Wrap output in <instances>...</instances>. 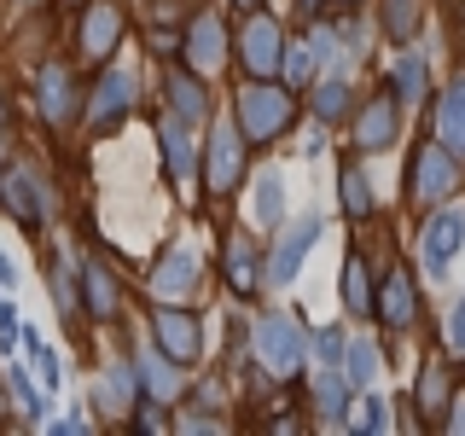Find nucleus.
<instances>
[{"mask_svg": "<svg viewBox=\"0 0 465 436\" xmlns=\"http://www.w3.org/2000/svg\"><path fill=\"white\" fill-rule=\"evenodd\" d=\"M18 273H12V262H6V251H0V285H12Z\"/></svg>", "mask_w": 465, "mask_h": 436, "instance_id": "nucleus-40", "label": "nucleus"}, {"mask_svg": "<svg viewBox=\"0 0 465 436\" xmlns=\"http://www.w3.org/2000/svg\"><path fill=\"white\" fill-rule=\"evenodd\" d=\"M116 35H123V12H116V6H87V18H82V53L105 58L116 47Z\"/></svg>", "mask_w": 465, "mask_h": 436, "instance_id": "nucleus-16", "label": "nucleus"}, {"mask_svg": "<svg viewBox=\"0 0 465 436\" xmlns=\"http://www.w3.org/2000/svg\"><path fill=\"white\" fill-rule=\"evenodd\" d=\"M280 70H285V82H291V87H302V82H309V70H314V47H285Z\"/></svg>", "mask_w": 465, "mask_h": 436, "instance_id": "nucleus-32", "label": "nucleus"}, {"mask_svg": "<svg viewBox=\"0 0 465 436\" xmlns=\"http://www.w3.org/2000/svg\"><path fill=\"white\" fill-rule=\"evenodd\" d=\"M163 152H169L174 181H186V174H193V134H186L181 123H169V128H163Z\"/></svg>", "mask_w": 465, "mask_h": 436, "instance_id": "nucleus-22", "label": "nucleus"}, {"mask_svg": "<svg viewBox=\"0 0 465 436\" xmlns=\"http://www.w3.org/2000/svg\"><path fill=\"white\" fill-rule=\"evenodd\" d=\"M256 355H262V367H268L273 378H297L302 367H309V338H302L297 320L262 314L256 320Z\"/></svg>", "mask_w": 465, "mask_h": 436, "instance_id": "nucleus-1", "label": "nucleus"}, {"mask_svg": "<svg viewBox=\"0 0 465 436\" xmlns=\"http://www.w3.org/2000/svg\"><path fill=\"white\" fill-rule=\"evenodd\" d=\"M82 280H87V309L105 320V314L116 309V285H111V273L99 268V262H87V268H82Z\"/></svg>", "mask_w": 465, "mask_h": 436, "instance_id": "nucleus-21", "label": "nucleus"}, {"mask_svg": "<svg viewBox=\"0 0 465 436\" xmlns=\"http://www.w3.org/2000/svg\"><path fill=\"white\" fill-rule=\"evenodd\" d=\"M436 134L454 157H465V82H454L442 94V111H436Z\"/></svg>", "mask_w": 465, "mask_h": 436, "instance_id": "nucleus-17", "label": "nucleus"}, {"mask_svg": "<svg viewBox=\"0 0 465 436\" xmlns=\"http://www.w3.org/2000/svg\"><path fill=\"white\" fill-rule=\"evenodd\" d=\"M0 198H6V210L18 215L24 227H41V181L29 169H12V174H0Z\"/></svg>", "mask_w": 465, "mask_h": 436, "instance_id": "nucleus-11", "label": "nucleus"}, {"mask_svg": "<svg viewBox=\"0 0 465 436\" xmlns=\"http://www.w3.org/2000/svg\"><path fill=\"white\" fill-rule=\"evenodd\" d=\"M314 111L326 116V123H331V116H343V111H349V87H343V82H320V94H314Z\"/></svg>", "mask_w": 465, "mask_h": 436, "instance_id": "nucleus-31", "label": "nucleus"}, {"mask_svg": "<svg viewBox=\"0 0 465 436\" xmlns=\"http://www.w3.org/2000/svg\"><path fill=\"white\" fill-rule=\"evenodd\" d=\"M239 6H262V0H239Z\"/></svg>", "mask_w": 465, "mask_h": 436, "instance_id": "nucleus-41", "label": "nucleus"}, {"mask_svg": "<svg viewBox=\"0 0 465 436\" xmlns=\"http://www.w3.org/2000/svg\"><path fill=\"white\" fill-rule=\"evenodd\" d=\"M338 181H343V210H349V215H367V210H372V186H367V174H361V169H343Z\"/></svg>", "mask_w": 465, "mask_h": 436, "instance_id": "nucleus-27", "label": "nucleus"}, {"mask_svg": "<svg viewBox=\"0 0 465 436\" xmlns=\"http://www.w3.org/2000/svg\"><path fill=\"white\" fill-rule=\"evenodd\" d=\"M285 123H291V87H273V82H262V76L251 87H239V128H244V140H251V145L285 134Z\"/></svg>", "mask_w": 465, "mask_h": 436, "instance_id": "nucleus-2", "label": "nucleus"}, {"mask_svg": "<svg viewBox=\"0 0 465 436\" xmlns=\"http://www.w3.org/2000/svg\"><path fill=\"white\" fill-rule=\"evenodd\" d=\"M0 145H6V140H0Z\"/></svg>", "mask_w": 465, "mask_h": 436, "instance_id": "nucleus-42", "label": "nucleus"}, {"mask_svg": "<svg viewBox=\"0 0 465 436\" xmlns=\"http://www.w3.org/2000/svg\"><path fill=\"white\" fill-rule=\"evenodd\" d=\"M169 99H174V116H181V123H203V111H210L198 76H169Z\"/></svg>", "mask_w": 465, "mask_h": 436, "instance_id": "nucleus-19", "label": "nucleus"}, {"mask_svg": "<svg viewBox=\"0 0 465 436\" xmlns=\"http://www.w3.org/2000/svg\"><path fill=\"white\" fill-rule=\"evenodd\" d=\"M448 193H454V152L448 145H419L413 152V198L436 203Z\"/></svg>", "mask_w": 465, "mask_h": 436, "instance_id": "nucleus-5", "label": "nucleus"}, {"mask_svg": "<svg viewBox=\"0 0 465 436\" xmlns=\"http://www.w3.org/2000/svg\"><path fill=\"white\" fill-rule=\"evenodd\" d=\"M12 343H18V309L0 302V349H12Z\"/></svg>", "mask_w": 465, "mask_h": 436, "instance_id": "nucleus-38", "label": "nucleus"}, {"mask_svg": "<svg viewBox=\"0 0 465 436\" xmlns=\"http://www.w3.org/2000/svg\"><path fill=\"white\" fill-rule=\"evenodd\" d=\"M244 128L239 123H222L210 128V152H203V181H210V193H232V186L244 181Z\"/></svg>", "mask_w": 465, "mask_h": 436, "instance_id": "nucleus-3", "label": "nucleus"}, {"mask_svg": "<svg viewBox=\"0 0 465 436\" xmlns=\"http://www.w3.org/2000/svg\"><path fill=\"white\" fill-rule=\"evenodd\" d=\"M314 396H320V413L338 419L343 407H349V378H338V367H326V372L314 378Z\"/></svg>", "mask_w": 465, "mask_h": 436, "instance_id": "nucleus-23", "label": "nucleus"}, {"mask_svg": "<svg viewBox=\"0 0 465 436\" xmlns=\"http://www.w3.org/2000/svg\"><path fill=\"white\" fill-rule=\"evenodd\" d=\"M227 280L239 285V291H251V285H256V256H251V244H232V256H227Z\"/></svg>", "mask_w": 465, "mask_h": 436, "instance_id": "nucleus-29", "label": "nucleus"}, {"mask_svg": "<svg viewBox=\"0 0 465 436\" xmlns=\"http://www.w3.org/2000/svg\"><path fill=\"white\" fill-rule=\"evenodd\" d=\"M152 291L157 297H169V302H181V297H193L198 291V256L186 251V244H174V251L157 262V273H152Z\"/></svg>", "mask_w": 465, "mask_h": 436, "instance_id": "nucleus-8", "label": "nucleus"}, {"mask_svg": "<svg viewBox=\"0 0 465 436\" xmlns=\"http://www.w3.org/2000/svg\"><path fill=\"white\" fill-rule=\"evenodd\" d=\"M448 343H454L460 355H465V302H460L454 314H448Z\"/></svg>", "mask_w": 465, "mask_h": 436, "instance_id": "nucleus-39", "label": "nucleus"}, {"mask_svg": "<svg viewBox=\"0 0 465 436\" xmlns=\"http://www.w3.org/2000/svg\"><path fill=\"white\" fill-rule=\"evenodd\" d=\"M53 302H64V309H76V291H70V268H64V262L53 268Z\"/></svg>", "mask_w": 465, "mask_h": 436, "instance_id": "nucleus-36", "label": "nucleus"}, {"mask_svg": "<svg viewBox=\"0 0 465 436\" xmlns=\"http://www.w3.org/2000/svg\"><path fill=\"white\" fill-rule=\"evenodd\" d=\"M239 53H244V70H251V76H268V70L285 58V47H280V24H273L268 12L251 6V18H244V29H239Z\"/></svg>", "mask_w": 465, "mask_h": 436, "instance_id": "nucleus-4", "label": "nucleus"}, {"mask_svg": "<svg viewBox=\"0 0 465 436\" xmlns=\"http://www.w3.org/2000/svg\"><path fill=\"white\" fill-rule=\"evenodd\" d=\"M343 302L355 314H367L372 309V291H367V262L361 256H349V268H343Z\"/></svg>", "mask_w": 465, "mask_h": 436, "instance_id": "nucleus-24", "label": "nucleus"}, {"mask_svg": "<svg viewBox=\"0 0 465 436\" xmlns=\"http://www.w3.org/2000/svg\"><path fill=\"white\" fill-rule=\"evenodd\" d=\"M460 244H465V215L460 210L430 215V227H425V268H430V280L460 256Z\"/></svg>", "mask_w": 465, "mask_h": 436, "instance_id": "nucleus-7", "label": "nucleus"}, {"mask_svg": "<svg viewBox=\"0 0 465 436\" xmlns=\"http://www.w3.org/2000/svg\"><path fill=\"white\" fill-rule=\"evenodd\" d=\"M6 378H12V390H18V401H24V413H41V396H35V384H29V378H24V367H12Z\"/></svg>", "mask_w": 465, "mask_h": 436, "instance_id": "nucleus-34", "label": "nucleus"}, {"mask_svg": "<svg viewBox=\"0 0 465 436\" xmlns=\"http://www.w3.org/2000/svg\"><path fill=\"white\" fill-rule=\"evenodd\" d=\"M343 361H349V367H343L349 384H361V390H367L372 378H378V349H372V338H355V343L343 349Z\"/></svg>", "mask_w": 465, "mask_h": 436, "instance_id": "nucleus-20", "label": "nucleus"}, {"mask_svg": "<svg viewBox=\"0 0 465 436\" xmlns=\"http://www.w3.org/2000/svg\"><path fill=\"white\" fill-rule=\"evenodd\" d=\"M285 215V186H280V174H262L256 181V222H280Z\"/></svg>", "mask_w": 465, "mask_h": 436, "instance_id": "nucleus-25", "label": "nucleus"}, {"mask_svg": "<svg viewBox=\"0 0 465 436\" xmlns=\"http://www.w3.org/2000/svg\"><path fill=\"white\" fill-rule=\"evenodd\" d=\"M152 332H157V343L169 349V361H198V349H203V332H198V320L193 314H181V309H163L152 320Z\"/></svg>", "mask_w": 465, "mask_h": 436, "instance_id": "nucleus-9", "label": "nucleus"}, {"mask_svg": "<svg viewBox=\"0 0 465 436\" xmlns=\"http://www.w3.org/2000/svg\"><path fill=\"white\" fill-rule=\"evenodd\" d=\"M314 239H320V215H302V222L291 227V233H285L280 244H273L268 280H273V285H291V280H297V268H302V256L314 251Z\"/></svg>", "mask_w": 465, "mask_h": 436, "instance_id": "nucleus-6", "label": "nucleus"}, {"mask_svg": "<svg viewBox=\"0 0 465 436\" xmlns=\"http://www.w3.org/2000/svg\"><path fill=\"white\" fill-rule=\"evenodd\" d=\"M419 94H425V58L407 53L401 64H396V99H407V105H413Z\"/></svg>", "mask_w": 465, "mask_h": 436, "instance_id": "nucleus-26", "label": "nucleus"}, {"mask_svg": "<svg viewBox=\"0 0 465 436\" xmlns=\"http://www.w3.org/2000/svg\"><path fill=\"white\" fill-rule=\"evenodd\" d=\"M128 390H134V384H128V372H123V367H116L111 378H99V407L123 413V407H128Z\"/></svg>", "mask_w": 465, "mask_h": 436, "instance_id": "nucleus-30", "label": "nucleus"}, {"mask_svg": "<svg viewBox=\"0 0 465 436\" xmlns=\"http://www.w3.org/2000/svg\"><path fill=\"white\" fill-rule=\"evenodd\" d=\"M314 349H320V361H326V367H338V355H343V338H338V326H331V332H320V338H314Z\"/></svg>", "mask_w": 465, "mask_h": 436, "instance_id": "nucleus-35", "label": "nucleus"}, {"mask_svg": "<svg viewBox=\"0 0 465 436\" xmlns=\"http://www.w3.org/2000/svg\"><path fill=\"white\" fill-rule=\"evenodd\" d=\"M186 58H193L198 76H210V70L227 58V47H222V24H215L210 12H203V18L193 24V35H186Z\"/></svg>", "mask_w": 465, "mask_h": 436, "instance_id": "nucleus-15", "label": "nucleus"}, {"mask_svg": "<svg viewBox=\"0 0 465 436\" xmlns=\"http://www.w3.org/2000/svg\"><path fill=\"white\" fill-rule=\"evenodd\" d=\"M396 140V99H384L378 94L367 111H361V123H355V145L361 152H378V145H390Z\"/></svg>", "mask_w": 465, "mask_h": 436, "instance_id": "nucleus-13", "label": "nucleus"}, {"mask_svg": "<svg viewBox=\"0 0 465 436\" xmlns=\"http://www.w3.org/2000/svg\"><path fill=\"white\" fill-rule=\"evenodd\" d=\"M41 384H47V390H58V384H64V367H58V355H53V349H41Z\"/></svg>", "mask_w": 465, "mask_h": 436, "instance_id": "nucleus-37", "label": "nucleus"}, {"mask_svg": "<svg viewBox=\"0 0 465 436\" xmlns=\"http://www.w3.org/2000/svg\"><path fill=\"white\" fill-rule=\"evenodd\" d=\"M140 384L152 390L157 401H169L174 390H181V372L169 367V349H145V355H140Z\"/></svg>", "mask_w": 465, "mask_h": 436, "instance_id": "nucleus-18", "label": "nucleus"}, {"mask_svg": "<svg viewBox=\"0 0 465 436\" xmlns=\"http://www.w3.org/2000/svg\"><path fill=\"white\" fill-rule=\"evenodd\" d=\"M128 105H134V76H128V70H111V76H99L87 116H94V123L105 128V123H123V116H128Z\"/></svg>", "mask_w": 465, "mask_h": 436, "instance_id": "nucleus-10", "label": "nucleus"}, {"mask_svg": "<svg viewBox=\"0 0 465 436\" xmlns=\"http://www.w3.org/2000/svg\"><path fill=\"white\" fill-rule=\"evenodd\" d=\"M378 314L384 326H413V280L401 268H384V285H378Z\"/></svg>", "mask_w": 465, "mask_h": 436, "instance_id": "nucleus-12", "label": "nucleus"}, {"mask_svg": "<svg viewBox=\"0 0 465 436\" xmlns=\"http://www.w3.org/2000/svg\"><path fill=\"white\" fill-rule=\"evenodd\" d=\"M419 407H425V413H442L448 407V367H430L419 378Z\"/></svg>", "mask_w": 465, "mask_h": 436, "instance_id": "nucleus-28", "label": "nucleus"}, {"mask_svg": "<svg viewBox=\"0 0 465 436\" xmlns=\"http://www.w3.org/2000/svg\"><path fill=\"white\" fill-rule=\"evenodd\" d=\"M384 425H390V407L378 401V396H372V401H361V413H355V431H367V436H372V431H384Z\"/></svg>", "mask_w": 465, "mask_h": 436, "instance_id": "nucleus-33", "label": "nucleus"}, {"mask_svg": "<svg viewBox=\"0 0 465 436\" xmlns=\"http://www.w3.org/2000/svg\"><path fill=\"white\" fill-rule=\"evenodd\" d=\"M70 111H76V82H70L64 64H47L41 70V116H47V123H64Z\"/></svg>", "mask_w": 465, "mask_h": 436, "instance_id": "nucleus-14", "label": "nucleus"}]
</instances>
